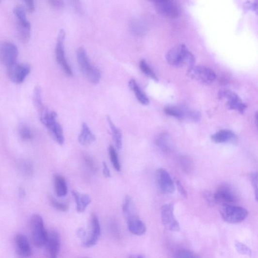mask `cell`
Masks as SVG:
<instances>
[{"label": "cell", "instance_id": "cell-1", "mask_svg": "<svg viewBox=\"0 0 258 258\" xmlns=\"http://www.w3.org/2000/svg\"><path fill=\"white\" fill-rule=\"evenodd\" d=\"M166 60L171 65L182 67L194 65L195 59L187 46L184 44L177 45L167 51Z\"/></svg>", "mask_w": 258, "mask_h": 258}, {"label": "cell", "instance_id": "cell-2", "mask_svg": "<svg viewBox=\"0 0 258 258\" xmlns=\"http://www.w3.org/2000/svg\"><path fill=\"white\" fill-rule=\"evenodd\" d=\"M77 59L81 70L88 81L93 84H97L101 78L100 72L96 67L92 65L83 48H80L77 50Z\"/></svg>", "mask_w": 258, "mask_h": 258}, {"label": "cell", "instance_id": "cell-3", "mask_svg": "<svg viewBox=\"0 0 258 258\" xmlns=\"http://www.w3.org/2000/svg\"><path fill=\"white\" fill-rule=\"evenodd\" d=\"M57 114L55 112L44 111L41 113V120L43 124L48 129L57 143L62 145L64 138L61 125L57 121Z\"/></svg>", "mask_w": 258, "mask_h": 258}, {"label": "cell", "instance_id": "cell-4", "mask_svg": "<svg viewBox=\"0 0 258 258\" xmlns=\"http://www.w3.org/2000/svg\"><path fill=\"white\" fill-rule=\"evenodd\" d=\"M30 224L32 238L35 246L37 248L44 246L48 231L45 229L42 217L39 215H32L31 218Z\"/></svg>", "mask_w": 258, "mask_h": 258}, {"label": "cell", "instance_id": "cell-5", "mask_svg": "<svg viewBox=\"0 0 258 258\" xmlns=\"http://www.w3.org/2000/svg\"><path fill=\"white\" fill-rule=\"evenodd\" d=\"M223 220L229 224H237L246 219L249 213L247 210L231 204H224L221 210Z\"/></svg>", "mask_w": 258, "mask_h": 258}, {"label": "cell", "instance_id": "cell-6", "mask_svg": "<svg viewBox=\"0 0 258 258\" xmlns=\"http://www.w3.org/2000/svg\"><path fill=\"white\" fill-rule=\"evenodd\" d=\"M101 234L100 226L98 217L93 215L86 231L84 230V235L81 238L83 246L86 248L92 247L97 243Z\"/></svg>", "mask_w": 258, "mask_h": 258}, {"label": "cell", "instance_id": "cell-7", "mask_svg": "<svg viewBox=\"0 0 258 258\" xmlns=\"http://www.w3.org/2000/svg\"><path fill=\"white\" fill-rule=\"evenodd\" d=\"M155 9L161 16L169 19H175L181 14V8L176 1L171 0H160L154 1Z\"/></svg>", "mask_w": 258, "mask_h": 258}, {"label": "cell", "instance_id": "cell-8", "mask_svg": "<svg viewBox=\"0 0 258 258\" xmlns=\"http://www.w3.org/2000/svg\"><path fill=\"white\" fill-rule=\"evenodd\" d=\"M187 73L191 79L205 85L211 84L216 79L213 70L203 66L193 65L189 68Z\"/></svg>", "mask_w": 258, "mask_h": 258}, {"label": "cell", "instance_id": "cell-9", "mask_svg": "<svg viewBox=\"0 0 258 258\" xmlns=\"http://www.w3.org/2000/svg\"><path fill=\"white\" fill-rule=\"evenodd\" d=\"M164 111L166 114L180 120L198 122L201 119L199 112L183 106L167 107L164 109Z\"/></svg>", "mask_w": 258, "mask_h": 258}, {"label": "cell", "instance_id": "cell-10", "mask_svg": "<svg viewBox=\"0 0 258 258\" xmlns=\"http://www.w3.org/2000/svg\"><path fill=\"white\" fill-rule=\"evenodd\" d=\"M18 56L17 47L10 42L0 44V61L7 68L17 63Z\"/></svg>", "mask_w": 258, "mask_h": 258}, {"label": "cell", "instance_id": "cell-11", "mask_svg": "<svg viewBox=\"0 0 258 258\" xmlns=\"http://www.w3.org/2000/svg\"><path fill=\"white\" fill-rule=\"evenodd\" d=\"M66 33L63 30H61L59 33L56 47V56L58 63L60 64L64 73L68 76L72 77L73 71L68 63L64 54V40Z\"/></svg>", "mask_w": 258, "mask_h": 258}, {"label": "cell", "instance_id": "cell-12", "mask_svg": "<svg viewBox=\"0 0 258 258\" xmlns=\"http://www.w3.org/2000/svg\"><path fill=\"white\" fill-rule=\"evenodd\" d=\"M31 72L28 64L16 63L7 68V74L10 80L16 84L24 82Z\"/></svg>", "mask_w": 258, "mask_h": 258}, {"label": "cell", "instance_id": "cell-13", "mask_svg": "<svg viewBox=\"0 0 258 258\" xmlns=\"http://www.w3.org/2000/svg\"><path fill=\"white\" fill-rule=\"evenodd\" d=\"M174 209L172 204L164 205L161 210V221L167 229L173 231H178L180 230V226L174 215Z\"/></svg>", "mask_w": 258, "mask_h": 258}, {"label": "cell", "instance_id": "cell-14", "mask_svg": "<svg viewBox=\"0 0 258 258\" xmlns=\"http://www.w3.org/2000/svg\"><path fill=\"white\" fill-rule=\"evenodd\" d=\"M215 202L224 204H230L238 201L236 192L230 186L223 185L219 186L213 195Z\"/></svg>", "mask_w": 258, "mask_h": 258}, {"label": "cell", "instance_id": "cell-15", "mask_svg": "<svg viewBox=\"0 0 258 258\" xmlns=\"http://www.w3.org/2000/svg\"><path fill=\"white\" fill-rule=\"evenodd\" d=\"M156 180L158 186L165 194H172L175 190L173 180L168 172L163 169H159L156 172Z\"/></svg>", "mask_w": 258, "mask_h": 258}, {"label": "cell", "instance_id": "cell-16", "mask_svg": "<svg viewBox=\"0 0 258 258\" xmlns=\"http://www.w3.org/2000/svg\"><path fill=\"white\" fill-rule=\"evenodd\" d=\"M219 97L227 100L226 106L228 109L236 110L243 113L247 109V106L241 98L235 93L229 90H223L219 93Z\"/></svg>", "mask_w": 258, "mask_h": 258}, {"label": "cell", "instance_id": "cell-17", "mask_svg": "<svg viewBox=\"0 0 258 258\" xmlns=\"http://www.w3.org/2000/svg\"><path fill=\"white\" fill-rule=\"evenodd\" d=\"M60 238L55 230L48 232L45 244L49 258H58L60 249Z\"/></svg>", "mask_w": 258, "mask_h": 258}, {"label": "cell", "instance_id": "cell-18", "mask_svg": "<svg viewBox=\"0 0 258 258\" xmlns=\"http://www.w3.org/2000/svg\"><path fill=\"white\" fill-rule=\"evenodd\" d=\"M16 28L20 41L23 44L28 43L31 36V24L27 17L16 18Z\"/></svg>", "mask_w": 258, "mask_h": 258}, {"label": "cell", "instance_id": "cell-19", "mask_svg": "<svg viewBox=\"0 0 258 258\" xmlns=\"http://www.w3.org/2000/svg\"><path fill=\"white\" fill-rule=\"evenodd\" d=\"M16 253L20 258H30L32 250L27 237L22 234L17 235L15 239Z\"/></svg>", "mask_w": 258, "mask_h": 258}, {"label": "cell", "instance_id": "cell-20", "mask_svg": "<svg viewBox=\"0 0 258 258\" xmlns=\"http://www.w3.org/2000/svg\"><path fill=\"white\" fill-rule=\"evenodd\" d=\"M129 231L136 236L144 235L146 231L145 224L141 220L136 214L126 218Z\"/></svg>", "mask_w": 258, "mask_h": 258}, {"label": "cell", "instance_id": "cell-21", "mask_svg": "<svg viewBox=\"0 0 258 258\" xmlns=\"http://www.w3.org/2000/svg\"><path fill=\"white\" fill-rule=\"evenodd\" d=\"M211 138L213 143L216 144H227L234 143L237 137L233 131L223 129L213 134Z\"/></svg>", "mask_w": 258, "mask_h": 258}, {"label": "cell", "instance_id": "cell-22", "mask_svg": "<svg viewBox=\"0 0 258 258\" xmlns=\"http://www.w3.org/2000/svg\"><path fill=\"white\" fill-rule=\"evenodd\" d=\"M72 194L76 202L77 212H83L87 206L91 203V198L88 195L75 190L72 191Z\"/></svg>", "mask_w": 258, "mask_h": 258}, {"label": "cell", "instance_id": "cell-23", "mask_svg": "<svg viewBox=\"0 0 258 258\" xmlns=\"http://www.w3.org/2000/svg\"><path fill=\"white\" fill-rule=\"evenodd\" d=\"M95 140L96 136L90 130L87 124L82 123L81 131L79 137L80 144L83 146H88L93 144Z\"/></svg>", "mask_w": 258, "mask_h": 258}, {"label": "cell", "instance_id": "cell-24", "mask_svg": "<svg viewBox=\"0 0 258 258\" xmlns=\"http://www.w3.org/2000/svg\"><path fill=\"white\" fill-rule=\"evenodd\" d=\"M129 86L134 93L136 97L141 104L147 106L149 104V100L147 96L141 90L136 81L132 79L129 82Z\"/></svg>", "mask_w": 258, "mask_h": 258}, {"label": "cell", "instance_id": "cell-25", "mask_svg": "<svg viewBox=\"0 0 258 258\" xmlns=\"http://www.w3.org/2000/svg\"><path fill=\"white\" fill-rule=\"evenodd\" d=\"M54 185L56 195L59 197L65 196L68 193V187L66 180L61 175L54 177Z\"/></svg>", "mask_w": 258, "mask_h": 258}, {"label": "cell", "instance_id": "cell-26", "mask_svg": "<svg viewBox=\"0 0 258 258\" xmlns=\"http://www.w3.org/2000/svg\"><path fill=\"white\" fill-rule=\"evenodd\" d=\"M155 143L156 145L164 152H170L171 151L172 143L170 136L165 133H162L158 135Z\"/></svg>", "mask_w": 258, "mask_h": 258}, {"label": "cell", "instance_id": "cell-27", "mask_svg": "<svg viewBox=\"0 0 258 258\" xmlns=\"http://www.w3.org/2000/svg\"><path fill=\"white\" fill-rule=\"evenodd\" d=\"M107 119L112 131L113 139L115 146L118 149H121L122 147V132L120 129L114 125L111 119L108 116Z\"/></svg>", "mask_w": 258, "mask_h": 258}, {"label": "cell", "instance_id": "cell-28", "mask_svg": "<svg viewBox=\"0 0 258 258\" xmlns=\"http://www.w3.org/2000/svg\"><path fill=\"white\" fill-rule=\"evenodd\" d=\"M34 104L38 111L41 113L45 110L42 100V92L40 87L36 86L34 89L33 95Z\"/></svg>", "mask_w": 258, "mask_h": 258}, {"label": "cell", "instance_id": "cell-29", "mask_svg": "<svg viewBox=\"0 0 258 258\" xmlns=\"http://www.w3.org/2000/svg\"><path fill=\"white\" fill-rule=\"evenodd\" d=\"M139 66L141 70L143 71L144 74L148 76L153 80L156 81H158V77L156 73H154L145 60H143L140 61Z\"/></svg>", "mask_w": 258, "mask_h": 258}, {"label": "cell", "instance_id": "cell-30", "mask_svg": "<svg viewBox=\"0 0 258 258\" xmlns=\"http://www.w3.org/2000/svg\"><path fill=\"white\" fill-rule=\"evenodd\" d=\"M109 156L114 169L117 172L121 171V164L119 160L118 154L113 146L110 145L109 148Z\"/></svg>", "mask_w": 258, "mask_h": 258}, {"label": "cell", "instance_id": "cell-31", "mask_svg": "<svg viewBox=\"0 0 258 258\" xmlns=\"http://www.w3.org/2000/svg\"><path fill=\"white\" fill-rule=\"evenodd\" d=\"M19 168L21 172L24 175H32L33 171L32 163L28 160H23L19 163Z\"/></svg>", "mask_w": 258, "mask_h": 258}, {"label": "cell", "instance_id": "cell-32", "mask_svg": "<svg viewBox=\"0 0 258 258\" xmlns=\"http://www.w3.org/2000/svg\"><path fill=\"white\" fill-rule=\"evenodd\" d=\"M172 258H200V257L189 250L180 249L175 252Z\"/></svg>", "mask_w": 258, "mask_h": 258}, {"label": "cell", "instance_id": "cell-33", "mask_svg": "<svg viewBox=\"0 0 258 258\" xmlns=\"http://www.w3.org/2000/svg\"><path fill=\"white\" fill-rule=\"evenodd\" d=\"M19 134L23 140H29L32 138V134L31 129L25 125H22L19 128Z\"/></svg>", "mask_w": 258, "mask_h": 258}, {"label": "cell", "instance_id": "cell-34", "mask_svg": "<svg viewBox=\"0 0 258 258\" xmlns=\"http://www.w3.org/2000/svg\"><path fill=\"white\" fill-rule=\"evenodd\" d=\"M235 246L237 250L241 254L249 256H251L252 251L246 244L238 242H236Z\"/></svg>", "mask_w": 258, "mask_h": 258}, {"label": "cell", "instance_id": "cell-35", "mask_svg": "<svg viewBox=\"0 0 258 258\" xmlns=\"http://www.w3.org/2000/svg\"><path fill=\"white\" fill-rule=\"evenodd\" d=\"M50 202L53 207L58 210L62 212H66L69 209V206L68 205L60 202L53 198H51Z\"/></svg>", "mask_w": 258, "mask_h": 258}, {"label": "cell", "instance_id": "cell-36", "mask_svg": "<svg viewBox=\"0 0 258 258\" xmlns=\"http://www.w3.org/2000/svg\"><path fill=\"white\" fill-rule=\"evenodd\" d=\"M179 162L184 171L189 172L192 169V163L189 158L185 157H180Z\"/></svg>", "mask_w": 258, "mask_h": 258}, {"label": "cell", "instance_id": "cell-37", "mask_svg": "<svg viewBox=\"0 0 258 258\" xmlns=\"http://www.w3.org/2000/svg\"><path fill=\"white\" fill-rule=\"evenodd\" d=\"M251 180L252 184L255 191L256 198L257 199V193H258V175L257 173H253L251 175Z\"/></svg>", "mask_w": 258, "mask_h": 258}, {"label": "cell", "instance_id": "cell-38", "mask_svg": "<svg viewBox=\"0 0 258 258\" xmlns=\"http://www.w3.org/2000/svg\"><path fill=\"white\" fill-rule=\"evenodd\" d=\"M176 184L180 195L186 197L187 196V192L181 183H180L178 180H177L176 181Z\"/></svg>", "mask_w": 258, "mask_h": 258}, {"label": "cell", "instance_id": "cell-39", "mask_svg": "<svg viewBox=\"0 0 258 258\" xmlns=\"http://www.w3.org/2000/svg\"><path fill=\"white\" fill-rule=\"evenodd\" d=\"M103 165V174L107 178H109L111 177L110 171L109 169L108 166L105 162H102Z\"/></svg>", "mask_w": 258, "mask_h": 258}, {"label": "cell", "instance_id": "cell-40", "mask_svg": "<svg viewBox=\"0 0 258 258\" xmlns=\"http://www.w3.org/2000/svg\"><path fill=\"white\" fill-rule=\"evenodd\" d=\"M24 3L27 7V10L30 12H32L35 9V4L33 1H25Z\"/></svg>", "mask_w": 258, "mask_h": 258}, {"label": "cell", "instance_id": "cell-41", "mask_svg": "<svg viewBox=\"0 0 258 258\" xmlns=\"http://www.w3.org/2000/svg\"><path fill=\"white\" fill-rule=\"evenodd\" d=\"M49 5L55 8H60L63 7V1H56V0H53V1H49Z\"/></svg>", "mask_w": 258, "mask_h": 258}, {"label": "cell", "instance_id": "cell-42", "mask_svg": "<svg viewBox=\"0 0 258 258\" xmlns=\"http://www.w3.org/2000/svg\"><path fill=\"white\" fill-rule=\"evenodd\" d=\"M20 194L21 196H24L25 195V191L23 189H20Z\"/></svg>", "mask_w": 258, "mask_h": 258}, {"label": "cell", "instance_id": "cell-43", "mask_svg": "<svg viewBox=\"0 0 258 258\" xmlns=\"http://www.w3.org/2000/svg\"><path fill=\"white\" fill-rule=\"evenodd\" d=\"M131 258H144L141 256H135L132 257Z\"/></svg>", "mask_w": 258, "mask_h": 258}, {"label": "cell", "instance_id": "cell-44", "mask_svg": "<svg viewBox=\"0 0 258 258\" xmlns=\"http://www.w3.org/2000/svg\"></svg>", "mask_w": 258, "mask_h": 258}]
</instances>
